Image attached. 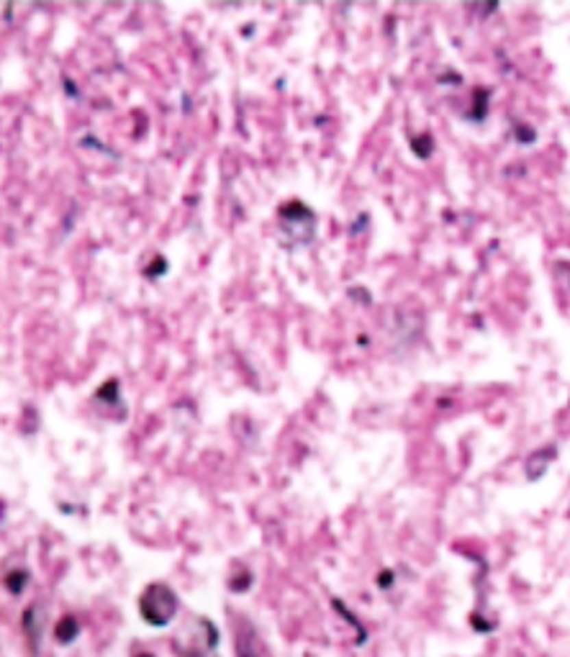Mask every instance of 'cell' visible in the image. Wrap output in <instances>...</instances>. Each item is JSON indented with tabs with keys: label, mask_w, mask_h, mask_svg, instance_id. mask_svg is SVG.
<instances>
[{
	"label": "cell",
	"mask_w": 570,
	"mask_h": 657,
	"mask_svg": "<svg viewBox=\"0 0 570 657\" xmlns=\"http://www.w3.org/2000/svg\"><path fill=\"white\" fill-rule=\"evenodd\" d=\"M132 657H154L152 652H144V649H139V652H134Z\"/></svg>",
	"instance_id": "obj_9"
},
{
	"label": "cell",
	"mask_w": 570,
	"mask_h": 657,
	"mask_svg": "<svg viewBox=\"0 0 570 657\" xmlns=\"http://www.w3.org/2000/svg\"><path fill=\"white\" fill-rule=\"evenodd\" d=\"M332 606H334V611H336V614H339V617L345 619L347 624H349V627H352V629H355V632H357V637H355V642H357V645H365V639H367V632H365V627H362V624H360V621H357V617H355V614H352V611H349V608H347L345 604H342V601H339V598H334V601H332Z\"/></svg>",
	"instance_id": "obj_6"
},
{
	"label": "cell",
	"mask_w": 570,
	"mask_h": 657,
	"mask_svg": "<svg viewBox=\"0 0 570 657\" xmlns=\"http://www.w3.org/2000/svg\"><path fill=\"white\" fill-rule=\"evenodd\" d=\"M177 596L167 583H149L139 596V614L149 627H167L177 614Z\"/></svg>",
	"instance_id": "obj_1"
},
{
	"label": "cell",
	"mask_w": 570,
	"mask_h": 657,
	"mask_svg": "<svg viewBox=\"0 0 570 657\" xmlns=\"http://www.w3.org/2000/svg\"><path fill=\"white\" fill-rule=\"evenodd\" d=\"M77 634H80V624H77V619L70 617V614L62 617L60 621H57V627H54V639H57L60 645H70V642H75Z\"/></svg>",
	"instance_id": "obj_5"
},
{
	"label": "cell",
	"mask_w": 570,
	"mask_h": 657,
	"mask_svg": "<svg viewBox=\"0 0 570 657\" xmlns=\"http://www.w3.org/2000/svg\"><path fill=\"white\" fill-rule=\"evenodd\" d=\"M232 637H234V655L236 657H273L270 649L265 647L262 637L257 634L255 624L247 617L239 614L234 617V627H232Z\"/></svg>",
	"instance_id": "obj_2"
},
{
	"label": "cell",
	"mask_w": 570,
	"mask_h": 657,
	"mask_svg": "<svg viewBox=\"0 0 570 657\" xmlns=\"http://www.w3.org/2000/svg\"><path fill=\"white\" fill-rule=\"evenodd\" d=\"M41 632H44V608L39 604H31L23 611V634H26L31 647H39Z\"/></svg>",
	"instance_id": "obj_4"
},
{
	"label": "cell",
	"mask_w": 570,
	"mask_h": 657,
	"mask_svg": "<svg viewBox=\"0 0 570 657\" xmlns=\"http://www.w3.org/2000/svg\"><path fill=\"white\" fill-rule=\"evenodd\" d=\"M26 586H29V573H26V570H13V573L5 575V588H8L13 596L23 593Z\"/></svg>",
	"instance_id": "obj_7"
},
{
	"label": "cell",
	"mask_w": 570,
	"mask_h": 657,
	"mask_svg": "<svg viewBox=\"0 0 570 657\" xmlns=\"http://www.w3.org/2000/svg\"><path fill=\"white\" fill-rule=\"evenodd\" d=\"M377 586L383 588V591H388V588L393 586V573H391V570L380 573V575H377Z\"/></svg>",
	"instance_id": "obj_8"
},
{
	"label": "cell",
	"mask_w": 570,
	"mask_h": 657,
	"mask_svg": "<svg viewBox=\"0 0 570 657\" xmlns=\"http://www.w3.org/2000/svg\"><path fill=\"white\" fill-rule=\"evenodd\" d=\"M280 221H283L285 232H295V239L306 242V236L314 234V213L306 208L303 203H285L280 206Z\"/></svg>",
	"instance_id": "obj_3"
}]
</instances>
